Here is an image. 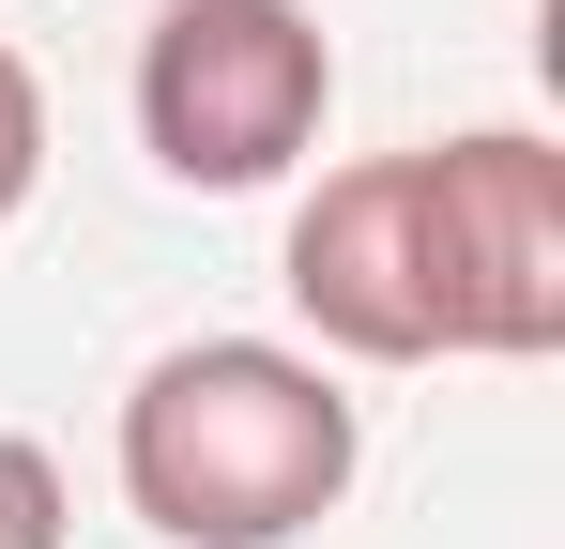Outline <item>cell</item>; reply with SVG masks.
I'll use <instances>...</instances> for the list:
<instances>
[{
	"mask_svg": "<svg viewBox=\"0 0 565 549\" xmlns=\"http://www.w3.org/2000/svg\"><path fill=\"white\" fill-rule=\"evenodd\" d=\"M321 107H337V46L306 0H153L138 31V138L153 169L199 198H245L290 183L321 153Z\"/></svg>",
	"mask_w": 565,
	"mask_h": 549,
	"instance_id": "obj_2",
	"label": "cell"
},
{
	"mask_svg": "<svg viewBox=\"0 0 565 549\" xmlns=\"http://www.w3.org/2000/svg\"><path fill=\"white\" fill-rule=\"evenodd\" d=\"M352 397L276 336H199L153 352L122 397V504L169 549H290L306 519L352 504Z\"/></svg>",
	"mask_w": 565,
	"mask_h": 549,
	"instance_id": "obj_1",
	"label": "cell"
},
{
	"mask_svg": "<svg viewBox=\"0 0 565 549\" xmlns=\"http://www.w3.org/2000/svg\"><path fill=\"white\" fill-rule=\"evenodd\" d=\"M428 274H444V352L535 366L565 352V153L520 122L428 138Z\"/></svg>",
	"mask_w": 565,
	"mask_h": 549,
	"instance_id": "obj_3",
	"label": "cell"
},
{
	"mask_svg": "<svg viewBox=\"0 0 565 549\" xmlns=\"http://www.w3.org/2000/svg\"><path fill=\"white\" fill-rule=\"evenodd\" d=\"M290 305L306 336L352 366H428L444 352V274H428V169L367 153V169H321L290 198Z\"/></svg>",
	"mask_w": 565,
	"mask_h": 549,
	"instance_id": "obj_4",
	"label": "cell"
},
{
	"mask_svg": "<svg viewBox=\"0 0 565 549\" xmlns=\"http://www.w3.org/2000/svg\"><path fill=\"white\" fill-rule=\"evenodd\" d=\"M0 549H62V458L0 428Z\"/></svg>",
	"mask_w": 565,
	"mask_h": 549,
	"instance_id": "obj_5",
	"label": "cell"
},
{
	"mask_svg": "<svg viewBox=\"0 0 565 549\" xmlns=\"http://www.w3.org/2000/svg\"><path fill=\"white\" fill-rule=\"evenodd\" d=\"M31 183H46V92H31V62L0 46V214H15Z\"/></svg>",
	"mask_w": 565,
	"mask_h": 549,
	"instance_id": "obj_6",
	"label": "cell"
}]
</instances>
